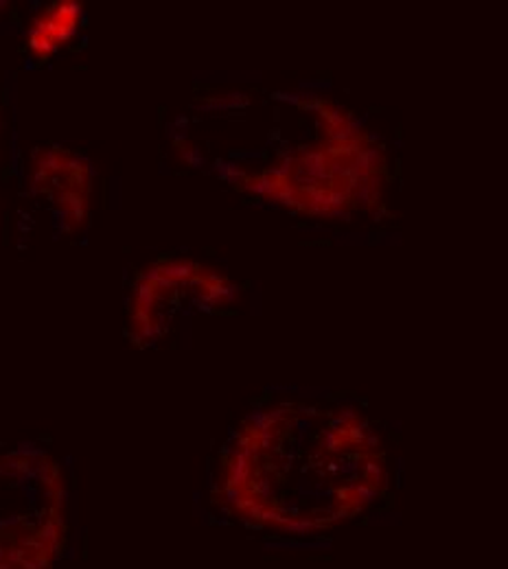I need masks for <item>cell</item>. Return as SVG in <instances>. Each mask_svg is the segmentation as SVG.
I'll list each match as a JSON object with an SVG mask.
<instances>
[{"instance_id":"1","label":"cell","mask_w":508,"mask_h":569,"mask_svg":"<svg viewBox=\"0 0 508 569\" xmlns=\"http://www.w3.org/2000/svg\"><path fill=\"white\" fill-rule=\"evenodd\" d=\"M379 447L349 408L281 403L252 415L228 445L219 498L250 526L320 535L379 499L388 478Z\"/></svg>"},{"instance_id":"2","label":"cell","mask_w":508,"mask_h":569,"mask_svg":"<svg viewBox=\"0 0 508 569\" xmlns=\"http://www.w3.org/2000/svg\"><path fill=\"white\" fill-rule=\"evenodd\" d=\"M69 493L42 449L0 456V569H53L67 543Z\"/></svg>"}]
</instances>
